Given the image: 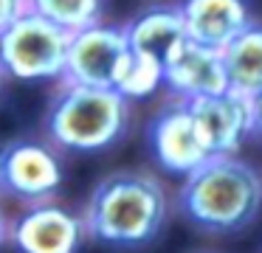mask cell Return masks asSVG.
<instances>
[{
	"label": "cell",
	"instance_id": "5",
	"mask_svg": "<svg viewBox=\"0 0 262 253\" xmlns=\"http://www.w3.org/2000/svg\"><path fill=\"white\" fill-rule=\"evenodd\" d=\"M133 65V51L124 26H91L71 37L68 67L62 82L88 84V87L119 90Z\"/></svg>",
	"mask_w": 262,
	"mask_h": 253
},
{
	"label": "cell",
	"instance_id": "6",
	"mask_svg": "<svg viewBox=\"0 0 262 253\" xmlns=\"http://www.w3.org/2000/svg\"><path fill=\"white\" fill-rule=\"evenodd\" d=\"M147 138L155 163L164 172L189 177L211 160L209 149L198 135V127H194L192 110H189L186 101L172 99L169 104L161 107L158 116L149 121Z\"/></svg>",
	"mask_w": 262,
	"mask_h": 253
},
{
	"label": "cell",
	"instance_id": "18",
	"mask_svg": "<svg viewBox=\"0 0 262 253\" xmlns=\"http://www.w3.org/2000/svg\"><path fill=\"white\" fill-rule=\"evenodd\" d=\"M6 234H9V225H6V217H3V208H0V245H3Z\"/></svg>",
	"mask_w": 262,
	"mask_h": 253
},
{
	"label": "cell",
	"instance_id": "12",
	"mask_svg": "<svg viewBox=\"0 0 262 253\" xmlns=\"http://www.w3.org/2000/svg\"><path fill=\"white\" fill-rule=\"evenodd\" d=\"M62 186V166L48 146L20 141L6 149L3 189L26 200H46Z\"/></svg>",
	"mask_w": 262,
	"mask_h": 253
},
{
	"label": "cell",
	"instance_id": "8",
	"mask_svg": "<svg viewBox=\"0 0 262 253\" xmlns=\"http://www.w3.org/2000/svg\"><path fill=\"white\" fill-rule=\"evenodd\" d=\"M85 234L82 217L59 205H34L14 222L12 242L20 253H76Z\"/></svg>",
	"mask_w": 262,
	"mask_h": 253
},
{
	"label": "cell",
	"instance_id": "9",
	"mask_svg": "<svg viewBox=\"0 0 262 253\" xmlns=\"http://www.w3.org/2000/svg\"><path fill=\"white\" fill-rule=\"evenodd\" d=\"M164 87L169 90L172 99L178 101H192L209 99V96L228 93V73L223 62V51L203 48V45L189 42L175 59L166 65L164 73Z\"/></svg>",
	"mask_w": 262,
	"mask_h": 253
},
{
	"label": "cell",
	"instance_id": "13",
	"mask_svg": "<svg viewBox=\"0 0 262 253\" xmlns=\"http://www.w3.org/2000/svg\"><path fill=\"white\" fill-rule=\"evenodd\" d=\"M228 73V87L234 93L254 99L262 93V26H251L223 51Z\"/></svg>",
	"mask_w": 262,
	"mask_h": 253
},
{
	"label": "cell",
	"instance_id": "4",
	"mask_svg": "<svg viewBox=\"0 0 262 253\" xmlns=\"http://www.w3.org/2000/svg\"><path fill=\"white\" fill-rule=\"evenodd\" d=\"M71 37L74 34L29 9L0 34V67L23 82L65 79Z\"/></svg>",
	"mask_w": 262,
	"mask_h": 253
},
{
	"label": "cell",
	"instance_id": "19",
	"mask_svg": "<svg viewBox=\"0 0 262 253\" xmlns=\"http://www.w3.org/2000/svg\"><path fill=\"white\" fill-rule=\"evenodd\" d=\"M6 149H9V146H0V189H3V166H6Z\"/></svg>",
	"mask_w": 262,
	"mask_h": 253
},
{
	"label": "cell",
	"instance_id": "10",
	"mask_svg": "<svg viewBox=\"0 0 262 253\" xmlns=\"http://www.w3.org/2000/svg\"><path fill=\"white\" fill-rule=\"evenodd\" d=\"M124 34H127L133 56L158 62L164 67L189 45L186 20H183L181 3L144 9L141 14H136L124 26Z\"/></svg>",
	"mask_w": 262,
	"mask_h": 253
},
{
	"label": "cell",
	"instance_id": "2",
	"mask_svg": "<svg viewBox=\"0 0 262 253\" xmlns=\"http://www.w3.org/2000/svg\"><path fill=\"white\" fill-rule=\"evenodd\" d=\"M178 202L181 211L200 228L217 234L239 231L259 214L262 177L237 155L211 157L186 177Z\"/></svg>",
	"mask_w": 262,
	"mask_h": 253
},
{
	"label": "cell",
	"instance_id": "3",
	"mask_svg": "<svg viewBox=\"0 0 262 253\" xmlns=\"http://www.w3.org/2000/svg\"><path fill=\"white\" fill-rule=\"evenodd\" d=\"M130 121V101L119 90L65 82L48 110V135L57 146L99 152L116 144Z\"/></svg>",
	"mask_w": 262,
	"mask_h": 253
},
{
	"label": "cell",
	"instance_id": "15",
	"mask_svg": "<svg viewBox=\"0 0 262 253\" xmlns=\"http://www.w3.org/2000/svg\"><path fill=\"white\" fill-rule=\"evenodd\" d=\"M164 73H166V67L158 65V62L133 56V65H130V71H127L124 82L119 84V93L124 96L127 101L144 99V96L155 93V90L164 84Z\"/></svg>",
	"mask_w": 262,
	"mask_h": 253
},
{
	"label": "cell",
	"instance_id": "11",
	"mask_svg": "<svg viewBox=\"0 0 262 253\" xmlns=\"http://www.w3.org/2000/svg\"><path fill=\"white\" fill-rule=\"evenodd\" d=\"M189 42L226 51L239 34L254 26L245 0H181Z\"/></svg>",
	"mask_w": 262,
	"mask_h": 253
},
{
	"label": "cell",
	"instance_id": "1",
	"mask_svg": "<svg viewBox=\"0 0 262 253\" xmlns=\"http://www.w3.org/2000/svg\"><path fill=\"white\" fill-rule=\"evenodd\" d=\"M166 191L147 172H116L93 189L85 228L93 239L119 247L147 245L166 222Z\"/></svg>",
	"mask_w": 262,
	"mask_h": 253
},
{
	"label": "cell",
	"instance_id": "20",
	"mask_svg": "<svg viewBox=\"0 0 262 253\" xmlns=\"http://www.w3.org/2000/svg\"><path fill=\"white\" fill-rule=\"evenodd\" d=\"M0 82H3V67H0Z\"/></svg>",
	"mask_w": 262,
	"mask_h": 253
},
{
	"label": "cell",
	"instance_id": "16",
	"mask_svg": "<svg viewBox=\"0 0 262 253\" xmlns=\"http://www.w3.org/2000/svg\"><path fill=\"white\" fill-rule=\"evenodd\" d=\"M29 11V0H0V34Z\"/></svg>",
	"mask_w": 262,
	"mask_h": 253
},
{
	"label": "cell",
	"instance_id": "7",
	"mask_svg": "<svg viewBox=\"0 0 262 253\" xmlns=\"http://www.w3.org/2000/svg\"><path fill=\"white\" fill-rule=\"evenodd\" d=\"M198 135L211 157H228L254 135V110L251 99L234 93H220L198 99L189 104Z\"/></svg>",
	"mask_w": 262,
	"mask_h": 253
},
{
	"label": "cell",
	"instance_id": "17",
	"mask_svg": "<svg viewBox=\"0 0 262 253\" xmlns=\"http://www.w3.org/2000/svg\"><path fill=\"white\" fill-rule=\"evenodd\" d=\"M251 110H254V132L262 135V93L251 99Z\"/></svg>",
	"mask_w": 262,
	"mask_h": 253
},
{
	"label": "cell",
	"instance_id": "14",
	"mask_svg": "<svg viewBox=\"0 0 262 253\" xmlns=\"http://www.w3.org/2000/svg\"><path fill=\"white\" fill-rule=\"evenodd\" d=\"M29 9L48 17L68 34H79L91 26H99L102 0H29Z\"/></svg>",
	"mask_w": 262,
	"mask_h": 253
}]
</instances>
